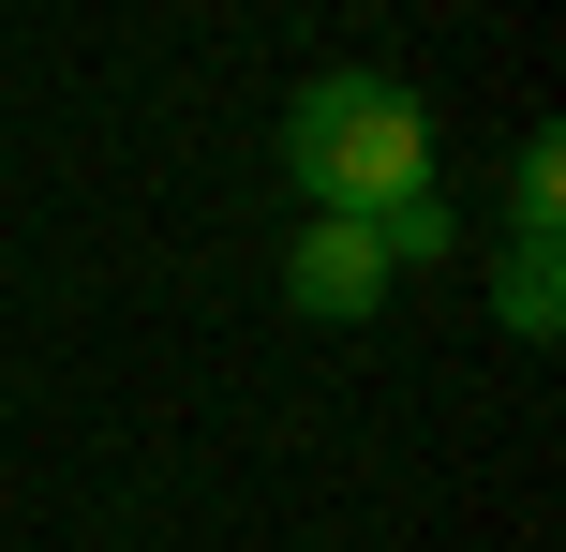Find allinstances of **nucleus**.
I'll return each instance as SVG.
<instances>
[{"instance_id": "obj_3", "label": "nucleus", "mask_w": 566, "mask_h": 552, "mask_svg": "<svg viewBox=\"0 0 566 552\" xmlns=\"http://www.w3.org/2000/svg\"><path fill=\"white\" fill-rule=\"evenodd\" d=\"M492 314H507L522 344H552V314H566V254H552V239H507V269H492Z\"/></svg>"}, {"instance_id": "obj_4", "label": "nucleus", "mask_w": 566, "mask_h": 552, "mask_svg": "<svg viewBox=\"0 0 566 552\" xmlns=\"http://www.w3.org/2000/svg\"><path fill=\"white\" fill-rule=\"evenodd\" d=\"M507 225H522V239L566 225V135H522V165H507Z\"/></svg>"}, {"instance_id": "obj_1", "label": "nucleus", "mask_w": 566, "mask_h": 552, "mask_svg": "<svg viewBox=\"0 0 566 552\" xmlns=\"http://www.w3.org/2000/svg\"><path fill=\"white\" fill-rule=\"evenodd\" d=\"M283 179H298L328 225H373V209L432 195V105L402 75H313L298 105H283Z\"/></svg>"}, {"instance_id": "obj_2", "label": "nucleus", "mask_w": 566, "mask_h": 552, "mask_svg": "<svg viewBox=\"0 0 566 552\" xmlns=\"http://www.w3.org/2000/svg\"><path fill=\"white\" fill-rule=\"evenodd\" d=\"M283 299H298L313 329H358L373 299H388V254H373V225H328V209H313V225H298V254H283Z\"/></svg>"}, {"instance_id": "obj_5", "label": "nucleus", "mask_w": 566, "mask_h": 552, "mask_svg": "<svg viewBox=\"0 0 566 552\" xmlns=\"http://www.w3.org/2000/svg\"><path fill=\"white\" fill-rule=\"evenodd\" d=\"M373 254H388V269H432V254H462L448 195H402V209H373Z\"/></svg>"}]
</instances>
